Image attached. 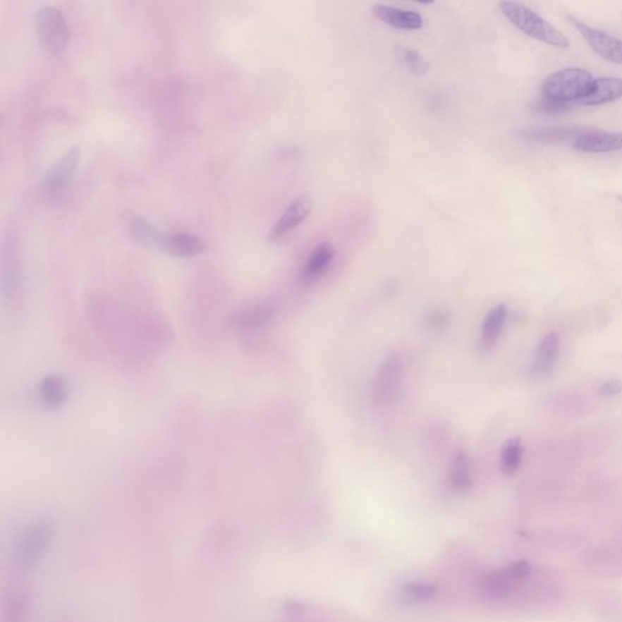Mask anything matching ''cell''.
I'll use <instances>...</instances> for the list:
<instances>
[{"mask_svg":"<svg viewBox=\"0 0 622 622\" xmlns=\"http://www.w3.org/2000/svg\"><path fill=\"white\" fill-rule=\"evenodd\" d=\"M499 8L513 26L517 27L519 31L529 35L532 39L556 48L566 49L569 47L570 42L566 35L525 5L517 1H502L499 4Z\"/></svg>","mask_w":622,"mask_h":622,"instance_id":"obj_1","label":"cell"},{"mask_svg":"<svg viewBox=\"0 0 622 622\" xmlns=\"http://www.w3.org/2000/svg\"><path fill=\"white\" fill-rule=\"evenodd\" d=\"M593 77L583 68H564L548 75L542 84V97L561 104H578L587 95Z\"/></svg>","mask_w":622,"mask_h":622,"instance_id":"obj_2","label":"cell"},{"mask_svg":"<svg viewBox=\"0 0 622 622\" xmlns=\"http://www.w3.org/2000/svg\"><path fill=\"white\" fill-rule=\"evenodd\" d=\"M37 31L51 55H60L70 43V28L63 13L53 5H43L35 13Z\"/></svg>","mask_w":622,"mask_h":622,"instance_id":"obj_3","label":"cell"},{"mask_svg":"<svg viewBox=\"0 0 622 622\" xmlns=\"http://www.w3.org/2000/svg\"><path fill=\"white\" fill-rule=\"evenodd\" d=\"M53 536L51 525L39 520L32 524L20 539L16 556L20 566H31L44 554Z\"/></svg>","mask_w":622,"mask_h":622,"instance_id":"obj_4","label":"cell"},{"mask_svg":"<svg viewBox=\"0 0 622 622\" xmlns=\"http://www.w3.org/2000/svg\"><path fill=\"white\" fill-rule=\"evenodd\" d=\"M403 361L398 355H391L381 365L373 381L372 401L377 406H383L391 401L398 393L403 379Z\"/></svg>","mask_w":622,"mask_h":622,"instance_id":"obj_5","label":"cell"},{"mask_svg":"<svg viewBox=\"0 0 622 622\" xmlns=\"http://www.w3.org/2000/svg\"><path fill=\"white\" fill-rule=\"evenodd\" d=\"M80 159V149L78 146L71 147L68 151L57 159L45 174L43 191L49 200L59 197L66 188L67 183L75 173Z\"/></svg>","mask_w":622,"mask_h":622,"instance_id":"obj_6","label":"cell"},{"mask_svg":"<svg viewBox=\"0 0 622 622\" xmlns=\"http://www.w3.org/2000/svg\"><path fill=\"white\" fill-rule=\"evenodd\" d=\"M569 21L576 28V31L583 35L594 53L608 61L622 65L621 39L590 27L573 16H569Z\"/></svg>","mask_w":622,"mask_h":622,"instance_id":"obj_7","label":"cell"},{"mask_svg":"<svg viewBox=\"0 0 622 622\" xmlns=\"http://www.w3.org/2000/svg\"><path fill=\"white\" fill-rule=\"evenodd\" d=\"M312 209V200L309 195H302L289 205L274 228L267 233V241L276 242L307 219Z\"/></svg>","mask_w":622,"mask_h":622,"instance_id":"obj_8","label":"cell"},{"mask_svg":"<svg viewBox=\"0 0 622 622\" xmlns=\"http://www.w3.org/2000/svg\"><path fill=\"white\" fill-rule=\"evenodd\" d=\"M276 314V305L272 300L255 303L242 307L230 316L228 322L233 329L240 331H253L267 326Z\"/></svg>","mask_w":622,"mask_h":622,"instance_id":"obj_9","label":"cell"},{"mask_svg":"<svg viewBox=\"0 0 622 622\" xmlns=\"http://www.w3.org/2000/svg\"><path fill=\"white\" fill-rule=\"evenodd\" d=\"M583 154H611L622 150V133L586 132L574 142Z\"/></svg>","mask_w":622,"mask_h":622,"instance_id":"obj_10","label":"cell"},{"mask_svg":"<svg viewBox=\"0 0 622 622\" xmlns=\"http://www.w3.org/2000/svg\"><path fill=\"white\" fill-rule=\"evenodd\" d=\"M372 13L373 16H376L381 23L399 30L415 31L423 26V18L421 15L410 10L399 9L389 5L376 4L372 6Z\"/></svg>","mask_w":622,"mask_h":622,"instance_id":"obj_11","label":"cell"},{"mask_svg":"<svg viewBox=\"0 0 622 622\" xmlns=\"http://www.w3.org/2000/svg\"><path fill=\"white\" fill-rule=\"evenodd\" d=\"M162 250L169 255H176L179 258H191L201 255L206 248L200 237L189 233H176L171 235H163L162 242L159 245Z\"/></svg>","mask_w":622,"mask_h":622,"instance_id":"obj_12","label":"cell"},{"mask_svg":"<svg viewBox=\"0 0 622 622\" xmlns=\"http://www.w3.org/2000/svg\"><path fill=\"white\" fill-rule=\"evenodd\" d=\"M622 99V79L598 78L593 80L591 90L576 105L599 106Z\"/></svg>","mask_w":622,"mask_h":622,"instance_id":"obj_13","label":"cell"},{"mask_svg":"<svg viewBox=\"0 0 622 622\" xmlns=\"http://www.w3.org/2000/svg\"><path fill=\"white\" fill-rule=\"evenodd\" d=\"M561 353V338L554 332L547 334L535 353L534 370L539 376H547L556 367Z\"/></svg>","mask_w":622,"mask_h":622,"instance_id":"obj_14","label":"cell"},{"mask_svg":"<svg viewBox=\"0 0 622 622\" xmlns=\"http://www.w3.org/2000/svg\"><path fill=\"white\" fill-rule=\"evenodd\" d=\"M334 255H336V250L329 242H322L320 245H316L303 270V280L305 282H312L322 276L332 263Z\"/></svg>","mask_w":622,"mask_h":622,"instance_id":"obj_15","label":"cell"},{"mask_svg":"<svg viewBox=\"0 0 622 622\" xmlns=\"http://www.w3.org/2000/svg\"><path fill=\"white\" fill-rule=\"evenodd\" d=\"M507 314H508V310H507V305H504V304H500L487 312L482 327L480 342H482V348L489 349L497 342V339L502 334L506 320H507Z\"/></svg>","mask_w":622,"mask_h":622,"instance_id":"obj_16","label":"cell"},{"mask_svg":"<svg viewBox=\"0 0 622 622\" xmlns=\"http://www.w3.org/2000/svg\"><path fill=\"white\" fill-rule=\"evenodd\" d=\"M39 396L47 408L51 410L61 408L67 400L66 384L62 377L50 374L43 378L39 384Z\"/></svg>","mask_w":622,"mask_h":622,"instance_id":"obj_17","label":"cell"},{"mask_svg":"<svg viewBox=\"0 0 622 622\" xmlns=\"http://www.w3.org/2000/svg\"><path fill=\"white\" fill-rule=\"evenodd\" d=\"M450 484L456 491L468 490L472 487L470 461L465 451H457L452 458L449 473Z\"/></svg>","mask_w":622,"mask_h":622,"instance_id":"obj_18","label":"cell"},{"mask_svg":"<svg viewBox=\"0 0 622 622\" xmlns=\"http://www.w3.org/2000/svg\"><path fill=\"white\" fill-rule=\"evenodd\" d=\"M581 128H549V129H531L522 133L523 138L539 142H559V141L578 139L585 134Z\"/></svg>","mask_w":622,"mask_h":622,"instance_id":"obj_19","label":"cell"},{"mask_svg":"<svg viewBox=\"0 0 622 622\" xmlns=\"http://www.w3.org/2000/svg\"><path fill=\"white\" fill-rule=\"evenodd\" d=\"M30 609V598L23 588L11 592L4 604V622H25Z\"/></svg>","mask_w":622,"mask_h":622,"instance_id":"obj_20","label":"cell"},{"mask_svg":"<svg viewBox=\"0 0 622 622\" xmlns=\"http://www.w3.org/2000/svg\"><path fill=\"white\" fill-rule=\"evenodd\" d=\"M522 440L519 438H511L504 444L501 450V469L504 474L512 475L517 473L522 465Z\"/></svg>","mask_w":622,"mask_h":622,"instance_id":"obj_21","label":"cell"},{"mask_svg":"<svg viewBox=\"0 0 622 622\" xmlns=\"http://www.w3.org/2000/svg\"><path fill=\"white\" fill-rule=\"evenodd\" d=\"M394 55L396 61L413 75H423L429 71V63L413 49L398 45L394 48Z\"/></svg>","mask_w":622,"mask_h":622,"instance_id":"obj_22","label":"cell"},{"mask_svg":"<svg viewBox=\"0 0 622 622\" xmlns=\"http://www.w3.org/2000/svg\"><path fill=\"white\" fill-rule=\"evenodd\" d=\"M129 228H130L133 236L135 237L138 241L146 243V245H158V247L161 245L163 238L162 233H158L157 230L147 220L139 218V217H134L129 220Z\"/></svg>","mask_w":622,"mask_h":622,"instance_id":"obj_23","label":"cell"},{"mask_svg":"<svg viewBox=\"0 0 622 622\" xmlns=\"http://www.w3.org/2000/svg\"><path fill=\"white\" fill-rule=\"evenodd\" d=\"M438 586L433 583H411L403 587L405 594L412 600L425 602L435 596Z\"/></svg>","mask_w":622,"mask_h":622,"instance_id":"obj_24","label":"cell"},{"mask_svg":"<svg viewBox=\"0 0 622 622\" xmlns=\"http://www.w3.org/2000/svg\"><path fill=\"white\" fill-rule=\"evenodd\" d=\"M534 109L535 111L541 112V114H566L568 111L571 110L573 105L561 104V102H558V101L548 100V99L541 97V100L536 102Z\"/></svg>","mask_w":622,"mask_h":622,"instance_id":"obj_25","label":"cell"},{"mask_svg":"<svg viewBox=\"0 0 622 622\" xmlns=\"http://www.w3.org/2000/svg\"><path fill=\"white\" fill-rule=\"evenodd\" d=\"M531 566L526 561H517L513 563L508 568H506L504 571L508 574L509 578L512 580H518V578H524L530 573Z\"/></svg>","mask_w":622,"mask_h":622,"instance_id":"obj_26","label":"cell"},{"mask_svg":"<svg viewBox=\"0 0 622 622\" xmlns=\"http://www.w3.org/2000/svg\"><path fill=\"white\" fill-rule=\"evenodd\" d=\"M622 391V382L620 379H609L599 386L598 394L602 396H615Z\"/></svg>","mask_w":622,"mask_h":622,"instance_id":"obj_27","label":"cell"},{"mask_svg":"<svg viewBox=\"0 0 622 622\" xmlns=\"http://www.w3.org/2000/svg\"><path fill=\"white\" fill-rule=\"evenodd\" d=\"M428 322L432 327H443L449 322V315L444 311H435L432 315L428 316Z\"/></svg>","mask_w":622,"mask_h":622,"instance_id":"obj_28","label":"cell"},{"mask_svg":"<svg viewBox=\"0 0 622 622\" xmlns=\"http://www.w3.org/2000/svg\"><path fill=\"white\" fill-rule=\"evenodd\" d=\"M620 201H621V202H622V197H620Z\"/></svg>","mask_w":622,"mask_h":622,"instance_id":"obj_29","label":"cell"}]
</instances>
